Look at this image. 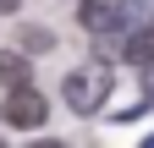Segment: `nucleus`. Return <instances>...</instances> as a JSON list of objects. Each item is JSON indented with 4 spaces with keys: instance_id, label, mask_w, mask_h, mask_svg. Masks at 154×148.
I'll return each mask as SVG.
<instances>
[{
    "instance_id": "7",
    "label": "nucleus",
    "mask_w": 154,
    "mask_h": 148,
    "mask_svg": "<svg viewBox=\"0 0 154 148\" xmlns=\"http://www.w3.org/2000/svg\"><path fill=\"white\" fill-rule=\"evenodd\" d=\"M11 11H17V0H0V16H11Z\"/></svg>"
},
{
    "instance_id": "4",
    "label": "nucleus",
    "mask_w": 154,
    "mask_h": 148,
    "mask_svg": "<svg viewBox=\"0 0 154 148\" xmlns=\"http://www.w3.org/2000/svg\"><path fill=\"white\" fill-rule=\"evenodd\" d=\"M0 82H6V88L33 82V61H28L22 49H0Z\"/></svg>"
},
{
    "instance_id": "2",
    "label": "nucleus",
    "mask_w": 154,
    "mask_h": 148,
    "mask_svg": "<svg viewBox=\"0 0 154 148\" xmlns=\"http://www.w3.org/2000/svg\"><path fill=\"white\" fill-rule=\"evenodd\" d=\"M44 115H50V99L38 93L33 82H22V88H6L0 121H6L11 132H38V126H44Z\"/></svg>"
},
{
    "instance_id": "3",
    "label": "nucleus",
    "mask_w": 154,
    "mask_h": 148,
    "mask_svg": "<svg viewBox=\"0 0 154 148\" xmlns=\"http://www.w3.org/2000/svg\"><path fill=\"white\" fill-rule=\"evenodd\" d=\"M77 22H83L88 33H121L127 16L110 6V0H77Z\"/></svg>"
},
{
    "instance_id": "1",
    "label": "nucleus",
    "mask_w": 154,
    "mask_h": 148,
    "mask_svg": "<svg viewBox=\"0 0 154 148\" xmlns=\"http://www.w3.org/2000/svg\"><path fill=\"white\" fill-rule=\"evenodd\" d=\"M61 99H66L72 115H94V110H105V99H110V71H105V66H77V71H66Z\"/></svg>"
},
{
    "instance_id": "5",
    "label": "nucleus",
    "mask_w": 154,
    "mask_h": 148,
    "mask_svg": "<svg viewBox=\"0 0 154 148\" xmlns=\"http://www.w3.org/2000/svg\"><path fill=\"white\" fill-rule=\"evenodd\" d=\"M121 55H127L132 66H154V22H143L138 33H132V39L121 44Z\"/></svg>"
},
{
    "instance_id": "6",
    "label": "nucleus",
    "mask_w": 154,
    "mask_h": 148,
    "mask_svg": "<svg viewBox=\"0 0 154 148\" xmlns=\"http://www.w3.org/2000/svg\"><path fill=\"white\" fill-rule=\"evenodd\" d=\"M22 49H50V33L44 28H22Z\"/></svg>"
}]
</instances>
